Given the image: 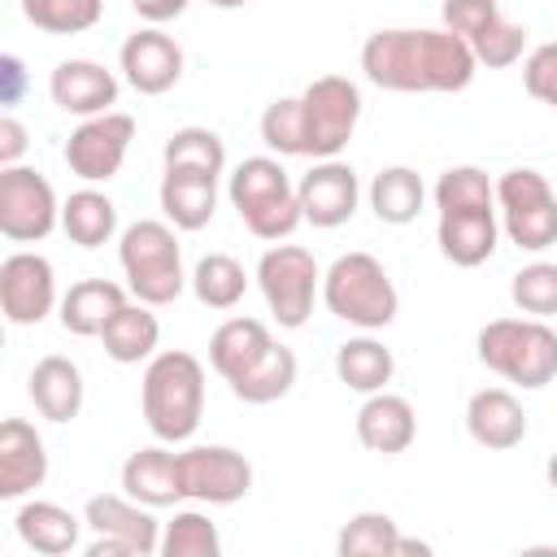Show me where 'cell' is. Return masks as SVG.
Listing matches in <instances>:
<instances>
[{"label":"cell","instance_id":"cell-1","mask_svg":"<svg viewBox=\"0 0 557 557\" xmlns=\"http://www.w3.org/2000/svg\"><path fill=\"white\" fill-rule=\"evenodd\" d=\"M361 70L383 91H466L479 61L448 26H387L361 44Z\"/></svg>","mask_w":557,"mask_h":557},{"label":"cell","instance_id":"cell-2","mask_svg":"<svg viewBox=\"0 0 557 557\" xmlns=\"http://www.w3.org/2000/svg\"><path fill=\"white\" fill-rule=\"evenodd\" d=\"M361 122V87L344 74H322L296 96H278L261 113V139L278 157H339Z\"/></svg>","mask_w":557,"mask_h":557},{"label":"cell","instance_id":"cell-3","mask_svg":"<svg viewBox=\"0 0 557 557\" xmlns=\"http://www.w3.org/2000/svg\"><path fill=\"white\" fill-rule=\"evenodd\" d=\"M209 366L244 405H274L296 383V352L257 318H226L209 339Z\"/></svg>","mask_w":557,"mask_h":557},{"label":"cell","instance_id":"cell-4","mask_svg":"<svg viewBox=\"0 0 557 557\" xmlns=\"http://www.w3.org/2000/svg\"><path fill=\"white\" fill-rule=\"evenodd\" d=\"M435 239L444 261L474 270L483 265L500 244V209H496V183L479 165H448L435 178Z\"/></svg>","mask_w":557,"mask_h":557},{"label":"cell","instance_id":"cell-5","mask_svg":"<svg viewBox=\"0 0 557 557\" xmlns=\"http://www.w3.org/2000/svg\"><path fill=\"white\" fill-rule=\"evenodd\" d=\"M139 409L161 444H187L205 418V366L183 348H165L144 366Z\"/></svg>","mask_w":557,"mask_h":557},{"label":"cell","instance_id":"cell-6","mask_svg":"<svg viewBox=\"0 0 557 557\" xmlns=\"http://www.w3.org/2000/svg\"><path fill=\"white\" fill-rule=\"evenodd\" d=\"M226 200L239 213V222L270 244L287 239L305 222L296 183L287 178L278 157H244L226 178Z\"/></svg>","mask_w":557,"mask_h":557},{"label":"cell","instance_id":"cell-7","mask_svg":"<svg viewBox=\"0 0 557 557\" xmlns=\"http://www.w3.org/2000/svg\"><path fill=\"white\" fill-rule=\"evenodd\" d=\"M479 361L518 383L522 392H540L557 379V331L548 318H496L474 339Z\"/></svg>","mask_w":557,"mask_h":557},{"label":"cell","instance_id":"cell-8","mask_svg":"<svg viewBox=\"0 0 557 557\" xmlns=\"http://www.w3.org/2000/svg\"><path fill=\"white\" fill-rule=\"evenodd\" d=\"M322 305L357 326V331H383L400 313V296L392 274L370 252H339L322 274Z\"/></svg>","mask_w":557,"mask_h":557},{"label":"cell","instance_id":"cell-9","mask_svg":"<svg viewBox=\"0 0 557 557\" xmlns=\"http://www.w3.org/2000/svg\"><path fill=\"white\" fill-rule=\"evenodd\" d=\"M117 261H122L131 296L152 305V309L174 305L183 296L187 278H191V274H183V248H178L174 226L157 222V218H139V222H131L122 231Z\"/></svg>","mask_w":557,"mask_h":557},{"label":"cell","instance_id":"cell-10","mask_svg":"<svg viewBox=\"0 0 557 557\" xmlns=\"http://www.w3.org/2000/svg\"><path fill=\"white\" fill-rule=\"evenodd\" d=\"M496 209H500V231L522 252H544L557 244V191L540 170L531 165L505 170L496 178Z\"/></svg>","mask_w":557,"mask_h":557},{"label":"cell","instance_id":"cell-11","mask_svg":"<svg viewBox=\"0 0 557 557\" xmlns=\"http://www.w3.org/2000/svg\"><path fill=\"white\" fill-rule=\"evenodd\" d=\"M257 287L265 296V309L278 326L300 331L313 313V296L322 292V270L309 248L300 244H274L257 261Z\"/></svg>","mask_w":557,"mask_h":557},{"label":"cell","instance_id":"cell-12","mask_svg":"<svg viewBox=\"0 0 557 557\" xmlns=\"http://www.w3.org/2000/svg\"><path fill=\"white\" fill-rule=\"evenodd\" d=\"M87 527L96 540L87 544V557H152L161 553V522L148 505L131 500L126 492H100L83 505Z\"/></svg>","mask_w":557,"mask_h":557},{"label":"cell","instance_id":"cell-13","mask_svg":"<svg viewBox=\"0 0 557 557\" xmlns=\"http://www.w3.org/2000/svg\"><path fill=\"white\" fill-rule=\"evenodd\" d=\"M61 222L52 183L30 165H0V235L13 244H39Z\"/></svg>","mask_w":557,"mask_h":557},{"label":"cell","instance_id":"cell-14","mask_svg":"<svg viewBox=\"0 0 557 557\" xmlns=\"http://www.w3.org/2000/svg\"><path fill=\"white\" fill-rule=\"evenodd\" d=\"M178 487L196 505H235L252 487V461L226 444H191L178 453Z\"/></svg>","mask_w":557,"mask_h":557},{"label":"cell","instance_id":"cell-15","mask_svg":"<svg viewBox=\"0 0 557 557\" xmlns=\"http://www.w3.org/2000/svg\"><path fill=\"white\" fill-rule=\"evenodd\" d=\"M131 139H135V117L131 113H96V117H83L70 139H65V165L83 178V183H109L126 152H131Z\"/></svg>","mask_w":557,"mask_h":557},{"label":"cell","instance_id":"cell-16","mask_svg":"<svg viewBox=\"0 0 557 557\" xmlns=\"http://www.w3.org/2000/svg\"><path fill=\"white\" fill-rule=\"evenodd\" d=\"M0 309L13 326H39L52 309H61L52 261L39 252H9L0 261Z\"/></svg>","mask_w":557,"mask_h":557},{"label":"cell","instance_id":"cell-17","mask_svg":"<svg viewBox=\"0 0 557 557\" xmlns=\"http://www.w3.org/2000/svg\"><path fill=\"white\" fill-rule=\"evenodd\" d=\"M296 196H300V213L309 226L335 231L357 213L361 183H357V170L348 161L326 157V161H313V170L296 183Z\"/></svg>","mask_w":557,"mask_h":557},{"label":"cell","instance_id":"cell-18","mask_svg":"<svg viewBox=\"0 0 557 557\" xmlns=\"http://www.w3.org/2000/svg\"><path fill=\"white\" fill-rule=\"evenodd\" d=\"M117 65L139 96H165L183 78V48L161 26H144L122 44Z\"/></svg>","mask_w":557,"mask_h":557},{"label":"cell","instance_id":"cell-19","mask_svg":"<svg viewBox=\"0 0 557 557\" xmlns=\"http://www.w3.org/2000/svg\"><path fill=\"white\" fill-rule=\"evenodd\" d=\"M48 96L61 113L96 117L117 104V74L104 70L100 61L70 57V61H57V70L48 74Z\"/></svg>","mask_w":557,"mask_h":557},{"label":"cell","instance_id":"cell-20","mask_svg":"<svg viewBox=\"0 0 557 557\" xmlns=\"http://www.w3.org/2000/svg\"><path fill=\"white\" fill-rule=\"evenodd\" d=\"M48 479V448L26 418L0 422V496L26 500Z\"/></svg>","mask_w":557,"mask_h":557},{"label":"cell","instance_id":"cell-21","mask_svg":"<svg viewBox=\"0 0 557 557\" xmlns=\"http://www.w3.org/2000/svg\"><path fill=\"white\" fill-rule=\"evenodd\" d=\"M466 431L487 453H509L527 440V409L505 387H483L466 400Z\"/></svg>","mask_w":557,"mask_h":557},{"label":"cell","instance_id":"cell-22","mask_svg":"<svg viewBox=\"0 0 557 557\" xmlns=\"http://www.w3.org/2000/svg\"><path fill=\"white\" fill-rule=\"evenodd\" d=\"M357 440L370 453L396 457L418 440V409L405 396L383 387V392L366 396V405L357 409Z\"/></svg>","mask_w":557,"mask_h":557},{"label":"cell","instance_id":"cell-23","mask_svg":"<svg viewBox=\"0 0 557 557\" xmlns=\"http://www.w3.org/2000/svg\"><path fill=\"white\" fill-rule=\"evenodd\" d=\"M26 396L30 405L39 409V418L48 422H74L83 413V400H87V383H83V370L70 361V357H39L30 379H26Z\"/></svg>","mask_w":557,"mask_h":557},{"label":"cell","instance_id":"cell-24","mask_svg":"<svg viewBox=\"0 0 557 557\" xmlns=\"http://www.w3.org/2000/svg\"><path fill=\"white\" fill-rule=\"evenodd\" d=\"M122 492L148 509H165L174 500H183L178 487V453H170L165 444H148L139 453H131L122 461Z\"/></svg>","mask_w":557,"mask_h":557},{"label":"cell","instance_id":"cell-25","mask_svg":"<svg viewBox=\"0 0 557 557\" xmlns=\"http://www.w3.org/2000/svg\"><path fill=\"white\" fill-rule=\"evenodd\" d=\"M157 196H161V213L174 231H205L218 213V178H209V174L165 170Z\"/></svg>","mask_w":557,"mask_h":557},{"label":"cell","instance_id":"cell-26","mask_svg":"<svg viewBox=\"0 0 557 557\" xmlns=\"http://www.w3.org/2000/svg\"><path fill=\"white\" fill-rule=\"evenodd\" d=\"M83 522L87 518H74L65 505L57 500H22V509L13 513V531L26 548L44 553V557H61V553H74L78 548V535H83Z\"/></svg>","mask_w":557,"mask_h":557},{"label":"cell","instance_id":"cell-27","mask_svg":"<svg viewBox=\"0 0 557 557\" xmlns=\"http://www.w3.org/2000/svg\"><path fill=\"white\" fill-rule=\"evenodd\" d=\"M126 300H131V287H117L109 278H83L61 296V326L78 339H100V331Z\"/></svg>","mask_w":557,"mask_h":557},{"label":"cell","instance_id":"cell-28","mask_svg":"<svg viewBox=\"0 0 557 557\" xmlns=\"http://www.w3.org/2000/svg\"><path fill=\"white\" fill-rule=\"evenodd\" d=\"M100 344H104V352H109L117 366L152 361V357H157V344H161V322H157L152 305H144V300L131 296V300L109 318V326L100 331Z\"/></svg>","mask_w":557,"mask_h":557},{"label":"cell","instance_id":"cell-29","mask_svg":"<svg viewBox=\"0 0 557 557\" xmlns=\"http://www.w3.org/2000/svg\"><path fill=\"white\" fill-rule=\"evenodd\" d=\"M335 374L348 392H361V396H374L392 383L396 374V357L383 339L374 335H357V339H344L335 348Z\"/></svg>","mask_w":557,"mask_h":557},{"label":"cell","instance_id":"cell-30","mask_svg":"<svg viewBox=\"0 0 557 557\" xmlns=\"http://www.w3.org/2000/svg\"><path fill=\"white\" fill-rule=\"evenodd\" d=\"M366 196H370V209H374L379 222L409 226L422 213V205H426V183L409 165H387V170H379L370 178V191Z\"/></svg>","mask_w":557,"mask_h":557},{"label":"cell","instance_id":"cell-31","mask_svg":"<svg viewBox=\"0 0 557 557\" xmlns=\"http://www.w3.org/2000/svg\"><path fill=\"white\" fill-rule=\"evenodd\" d=\"M61 231L78 248H100V244H109L117 235V205L104 191L83 187L61 205Z\"/></svg>","mask_w":557,"mask_h":557},{"label":"cell","instance_id":"cell-32","mask_svg":"<svg viewBox=\"0 0 557 557\" xmlns=\"http://www.w3.org/2000/svg\"><path fill=\"white\" fill-rule=\"evenodd\" d=\"M187 287L205 309H235L248 292V274L231 252H209V257L196 261Z\"/></svg>","mask_w":557,"mask_h":557},{"label":"cell","instance_id":"cell-33","mask_svg":"<svg viewBox=\"0 0 557 557\" xmlns=\"http://www.w3.org/2000/svg\"><path fill=\"white\" fill-rule=\"evenodd\" d=\"M161 161L165 170H191V174H209L218 178L226 170V144L218 131L209 126H178L165 148H161Z\"/></svg>","mask_w":557,"mask_h":557},{"label":"cell","instance_id":"cell-34","mask_svg":"<svg viewBox=\"0 0 557 557\" xmlns=\"http://www.w3.org/2000/svg\"><path fill=\"white\" fill-rule=\"evenodd\" d=\"M396 548H400V527L392 513H379V509L352 513L335 535L339 557H396Z\"/></svg>","mask_w":557,"mask_h":557},{"label":"cell","instance_id":"cell-35","mask_svg":"<svg viewBox=\"0 0 557 557\" xmlns=\"http://www.w3.org/2000/svg\"><path fill=\"white\" fill-rule=\"evenodd\" d=\"M22 17L44 35H83L104 17V0H22Z\"/></svg>","mask_w":557,"mask_h":557},{"label":"cell","instance_id":"cell-36","mask_svg":"<svg viewBox=\"0 0 557 557\" xmlns=\"http://www.w3.org/2000/svg\"><path fill=\"white\" fill-rule=\"evenodd\" d=\"M222 535L200 509H174V518L161 527V557H218Z\"/></svg>","mask_w":557,"mask_h":557},{"label":"cell","instance_id":"cell-37","mask_svg":"<svg viewBox=\"0 0 557 557\" xmlns=\"http://www.w3.org/2000/svg\"><path fill=\"white\" fill-rule=\"evenodd\" d=\"M513 305L527 318H557V261H531L509 283Z\"/></svg>","mask_w":557,"mask_h":557},{"label":"cell","instance_id":"cell-38","mask_svg":"<svg viewBox=\"0 0 557 557\" xmlns=\"http://www.w3.org/2000/svg\"><path fill=\"white\" fill-rule=\"evenodd\" d=\"M470 52H474V61L487 65V70L518 65L522 52H527V26H518V22H509V17L500 13L496 22H487V26L470 39Z\"/></svg>","mask_w":557,"mask_h":557},{"label":"cell","instance_id":"cell-39","mask_svg":"<svg viewBox=\"0 0 557 557\" xmlns=\"http://www.w3.org/2000/svg\"><path fill=\"white\" fill-rule=\"evenodd\" d=\"M522 87L531 100L557 109V44H540L522 61Z\"/></svg>","mask_w":557,"mask_h":557},{"label":"cell","instance_id":"cell-40","mask_svg":"<svg viewBox=\"0 0 557 557\" xmlns=\"http://www.w3.org/2000/svg\"><path fill=\"white\" fill-rule=\"evenodd\" d=\"M440 17H444V26H448L453 35H461V39L470 44L487 22L500 17V4H496V0H444V4H440Z\"/></svg>","mask_w":557,"mask_h":557},{"label":"cell","instance_id":"cell-41","mask_svg":"<svg viewBox=\"0 0 557 557\" xmlns=\"http://www.w3.org/2000/svg\"><path fill=\"white\" fill-rule=\"evenodd\" d=\"M26 126L13 117V113H4L0 117V165H22V152H26Z\"/></svg>","mask_w":557,"mask_h":557},{"label":"cell","instance_id":"cell-42","mask_svg":"<svg viewBox=\"0 0 557 557\" xmlns=\"http://www.w3.org/2000/svg\"><path fill=\"white\" fill-rule=\"evenodd\" d=\"M191 0H131L135 17L148 22V26H165V22H178L187 13Z\"/></svg>","mask_w":557,"mask_h":557},{"label":"cell","instance_id":"cell-43","mask_svg":"<svg viewBox=\"0 0 557 557\" xmlns=\"http://www.w3.org/2000/svg\"><path fill=\"white\" fill-rule=\"evenodd\" d=\"M0 78H4L0 100H4V104H17V100H22V87H26V74H22V61H17L13 52L0 57Z\"/></svg>","mask_w":557,"mask_h":557},{"label":"cell","instance_id":"cell-44","mask_svg":"<svg viewBox=\"0 0 557 557\" xmlns=\"http://www.w3.org/2000/svg\"><path fill=\"white\" fill-rule=\"evenodd\" d=\"M544 474H548V487H553V492H557V453H553V457H548V466H544Z\"/></svg>","mask_w":557,"mask_h":557},{"label":"cell","instance_id":"cell-45","mask_svg":"<svg viewBox=\"0 0 557 557\" xmlns=\"http://www.w3.org/2000/svg\"><path fill=\"white\" fill-rule=\"evenodd\" d=\"M209 4H213V9H244L248 0H209Z\"/></svg>","mask_w":557,"mask_h":557}]
</instances>
